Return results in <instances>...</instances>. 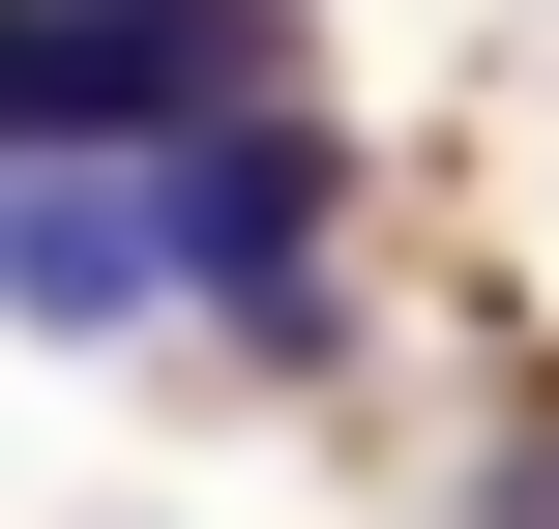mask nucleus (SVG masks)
Wrapping results in <instances>:
<instances>
[{
  "mask_svg": "<svg viewBox=\"0 0 559 529\" xmlns=\"http://www.w3.org/2000/svg\"><path fill=\"white\" fill-rule=\"evenodd\" d=\"M236 88H295L265 0H29L0 29V147H206Z\"/></svg>",
  "mask_w": 559,
  "mask_h": 529,
  "instance_id": "obj_1",
  "label": "nucleus"
},
{
  "mask_svg": "<svg viewBox=\"0 0 559 529\" xmlns=\"http://www.w3.org/2000/svg\"><path fill=\"white\" fill-rule=\"evenodd\" d=\"M324 206H354V177H324V118H295V88H236V118L177 147V294H236V324L295 353V324H324Z\"/></svg>",
  "mask_w": 559,
  "mask_h": 529,
  "instance_id": "obj_2",
  "label": "nucleus"
}]
</instances>
